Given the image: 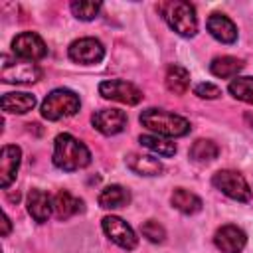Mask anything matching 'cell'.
<instances>
[{"instance_id": "6da1fadb", "label": "cell", "mask_w": 253, "mask_h": 253, "mask_svg": "<svg viewBox=\"0 0 253 253\" xmlns=\"http://www.w3.org/2000/svg\"><path fill=\"white\" fill-rule=\"evenodd\" d=\"M51 160L59 170L75 172V170H81V168L89 166L91 152L79 138H75L69 132H61L53 140V156H51Z\"/></svg>"}, {"instance_id": "7a4b0ae2", "label": "cell", "mask_w": 253, "mask_h": 253, "mask_svg": "<svg viewBox=\"0 0 253 253\" xmlns=\"http://www.w3.org/2000/svg\"><path fill=\"white\" fill-rule=\"evenodd\" d=\"M140 125L146 126L148 130L156 132L158 136H186L190 132V123L176 115V113H170V111H164V109H144L138 117Z\"/></svg>"}, {"instance_id": "3957f363", "label": "cell", "mask_w": 253, "mask_h": 253, "mask_svg": "<svg viewBox=\"0 0 253 253\" xmlns=\"http://www.w3.org/2000/svg\"><path fill=\"white\" fill-rule=\"evenodd\" d=\"M160 12H162V18L166 20V24L176 34H180L184 38H194L198 34V18H196V10L190 2H184V0L164 2V4H160Z\"/></svg>"}, {"instance_id": "277c9868", "label": "cell", "mask_w": 253, "mask_h": 253, "mask_svg": "<svg viewBox=\"0 0 253 253\" xmlns=\"http://www.w3.org/2000/svg\"><path fill=\"white\" fill-rule=\"evenodd\" d=\"M81 107V101H79V95L71 89H65V87H59V89H53L51 93H47V97L43 99L42 103V117L47 119V121H59L63 117H71L79 111Z\"/></svg>"}, {"instance_id": "5b68a950", "label": "cell", "mask_w": 253, "mask_h": 253, "mask_svg": "<svg viewBox=\"0 0 253 253\" xmlns=\"http://www.w3.org/2000/svg\"><path fill=\"white\" fill-rule=\"evenodd\" d=\"M211 184L225 194L227 198L235 200V202H249L251 200V188L247 184V180L235 172V170H219L213 174Z\"/></svg>"}, {"instance_id": "8992f818", "label": "cell", "mask_w": 253, "mask_h": 253, "mask_svg": "<svg viewBox=\"0 0 253 253\" xmlns=\"http://www.w3.org/2000/svg\"><path fill=\"white\" fill-rule=\"evenodd\" d=\"M4 83H34L42 77V69L36 61H28V59H4L2 63V73H0Z\"/></svg>"}, {"instance_id": "52a82bcc", "label": "cell", "mask_w": 253, "mask_h": 253, "mask_svg": "<svg viewBox=\"0 0 253 253\" xmlns=\"http://www.w3.org/2000/svg\"><path fill=\"white\" fill-rule=\"evenodd\" d=\"M101 227L105 231V235L115 243L119 245L121 249H126V251H132L138 243V237L134 233V229L121 217L117 215H105L103 221H101Z\"/></svg>"}, {"instance_id": "ba28073f", "label": "cell", "mask_w": 253, "mask_h": 253, "mask_svg": "<svg viewBox=\"0 0 253 253\" xmlns=\"http://www.w3.org/2000/svg\"><path fill=\"white\" fill-rule=\"evenodd\" d=\"M67 55L75 63L93 65V63H99L105 57V47L95 38H79V40H75V42L69 43Z\"/></svg>"}, {"instance_id": "9c48e42d", "label": "cell", "mask_w": 253, "mask_h": 253, "mask_svg": "<svg viewBox=\"0 0 253 253\" xmlns=\"http://www.w3.org/2000/svg\"><path fill=\"white\" fill-rule=\"evenodd\" d=\"M99 93L105 99L119 101L125 105H138L142 101V91L136 85L123 81V79H109V81L99 83Z\"/></svg>"}, {"instance_id": "30bf717a", "label": "cell", "mask_w": 253, "mask_h": 253, "mask_svg": "<svg viewBox=\"0 0 253 253\" xmlns=\"http://www.w3.org/2000/svg\"><path fill=\"white\" fill-rule=\"evenodd\" d=\"M12 51L20 59L38 61V59H43L47 55V45H45V42L38 34L22 32V34H18L12 40Z\"/></svg>"}, {"instance_id": "8fae6325", "label": "cell", "mask_w": 253, "mask_h": 253, "mask_svg": "<svg viewBox=\"0 0 253 253\" xmlns=\"http://www.w3.org/2000/svg\"><path fill=\"white\" fill-rule=\"evenodd\" d=\"M91 125L101 134L113 136V134H119L121 130H125V126H126V115L121 109H101V111L93 113Z\"/></svg>"}, {"instance_id": "7c38bea8", "label": "cell", "mask_w": 253, "mask_h": 253, "mask_svg": "<svg viewBox=\"0 0 253 253\" xmlns=\"http://www.w3.org/2000/svg\"><path fill=\"white\" fill-rule=\"evenodd\" d=\"M213 243L221 253H241L245 243H247V235L241 227L227 223V225H221L215 231Z\"/></svg>"}, {"instance_id": "4fadbf2b", "label": "cell", "mask_w": 253, "mask_h": 253, "mask_svg": "<svg viewBox=\"0 0 253 253\" xmlns=\"http://www.w3.org/2000/svg\"><path fill=\"white\" fill-rule=\"evenodd\" d=\"M22 150L16 144H6L0 152V188H8L16 180V172L20 168Z\"/></svg>"}, {"instance_id": "5bb4252c", "label": "cell", "mask_w": 253, "mask_h": 253, "mask_svg": "<svg viewBox=\"0 0 253 253\" xmlns=\"http://www.w3.org/2000/svg\"><path fill=\"white\" fill-rule=\"evenodd\" d=\"M206 28L221 43H233L237 40V26L225 14H211L206 22Z\"/></svg>"}, {"instance_id": "9a60e30c", "label": "cell", "mask_w": 253, "mask_h": 253, "mask_svg": "<svg viewBox=\"0 0 253 253\" xmlns=\"http://www.w3.org/2000/svg\"><path fill=\"white\" fill-rule=\"evenodd\" d=\"M125 162H126V168H128L130 172L138 174V176H158V174H162V170H164L162 162H160L158 158H154V156H148V154L130 152V154L125 158Z\"/></svg>"}, {"instance_id": "2e32d148", "label": "cell", "mask_w": 253, "mask_h": 253, "mask_svg": "<svg viewBox=\"0 0 253 253\" xmlns=\"http://www.w3.org/2000/svg\"><path fill=\"white\" fill-rule=\"evenodd\" d=\"M28 211L38 223L47 221L53 211V198H49L43 190H32L28 194Z\"/></svg>"}, {"instance_id": "e0dca14e", "label": "cell", "mask_w": 253, "mask_h": 253, "mask_svg": "<svg viewBox=\"0 0 253 253\" xmlns=\"http://www.w3.org/2000/svg\"><path fill=\"white\" fill-rule=\"evenodd\" d=\"M79 211H83V200L75 198L67 190H59L53 196V213L57 219H69Z\"/></svg>"}, {"instance_id": "ac0fdd59", "label": "cell", "mask_w": 253, "mask_h": 253, "mask_svg": "<svg viewBox=\"0 0 253 253\" xmlns=\"http://www.w3.org/2000/svg\"><path fill=\"white\" fill-rule=\"evenodd\" d=\"M2 111L12 113V115H24L36 107V97L32 93L16 91V93H6L2 95Z\"/></svg>"}, {"instance_id": "d6986e66", "label": "cell", "mask_w": 253, "mask_h": 253, "mask_svg": "<svg viewBox=\"0 0 253 253\" xmlns=\"http://www.w3.org/2000/svg\"><path fill=\"white\" fill-rule=\"evenodd\" d=\"M99 206L105 208V210H117V208H123L130 202V192L119 184H111L107 188L101 190L99 194Z\"/></svg>"}, {"instance_id": "ffe728a7", "label": "cell", "mask_w": 253, "mask_h": 253, "mask_svg": "<svg viewBox=\"0 0 253 253\" xmlns=\"http://www.w3.org/2000/svg\"><path fill=\"white\" fill-rule=\"evenodd\" d=\"M164 83H166V89L174 95H184L190 87V71L178 63H172L168 65L166 69V77H164Z\"/></svg>"}, {"instance_id": "44dd1931", "label": "cell", "mask_w": 253, "mask_h": 253, "mask_svg": "<svg viewBox=\"0 0 253 253\" xmlns=\"http://www.w3.org/2000/svg\"><path fill=\"white\" fill-rule=\"evenodd\" d=\"M170 204H172L178 211H182V213H186V215L198 213V211L202 210V200H200L196 194H192V192H188V190H184V188H176V190L172 192Z\"/></svg>"}, {"instance_id": "7402d4cb", "label": "cell", "mask_w": 253, "mask_h": 253, "mask_svg": "<svg viewBox=\"0 0 253 253\" xmlns=\"http://www.w3.org/2000/svg\"><path fill=\"white\" fill-rule=\"evenodd\" d=\"M241 69H243V61L237 59V57H233V55H221V57H215L210 63V71L215 77H221V79L237 77V73Z\"/></svg>"}, {"instance_id": "603a6c76", "label": "cell", "mask_w": 253, "mask_h": 253, "mask_svg": "<svg viewBox=\"0 0 253 253\" xmlns=\"http://www.w3.org/2000/svg\"><path fill=\"white\" fill-rule=\"evenodd\" d=\"M217 154H219V148H217V144H215L213 140H210V138H198V140L190 146V158L196 160V162H202V164L215 160Z\"/></svg>"}, {"instance_id": "cb8c5ba5", "label": "cell", "mask_w": 253, "mask_h": 253, "mask_svg": "<svg viewBox=\"0 0 253 253\" xmlns=\"http://www.w3.org/2000/svg\"><path fill=\"white\" fill-rule=\"evenodd\" d=\"M138 142L144 148H148L154 154H158V156H166L168 158V156H174L176 154V144L170 142V140H166V138H162V136H158V134H140L138 136Z\"/></svg>"}, {"instance_id": "d4e9b609", "label": "cell", "mask_w": 253, "mask_h": 253, "mask_svg": "<svg viewBox=\"0 0 253 253\" xmlns=\"http://www.w3.org/2000/svg\"><path fill=\"white\" fill-rule=\"evenodd\" d=\"M227 91L231 93V97L253 105V77H235V79H231Z\"/></svg>"}, {"instance_id": "484cf974", "label": "cell", "mask_w": 253, "mask_h": 253, "mask_svg": "<svg viewBox=\"0 0 253 253\" xmlns=\"http://www.w3.org/2000/svg\"><path fill=\"white\" fill-rule=\"evenodd\" d=\"M101 10V4L99 2H87V0H75L71 2V12L75 18L83 20V22H89V20H95L97 14Z\"/></svg>"}, {"instance_id": "4316f807", "label": "cell", "mask_w": 253, "mask_h": 253, "mask_svg": "<svg viewBox=\"0 0 253 253\" xmlns=\"http://www.w3.org/2000/svg\"><path fill=\"white\" fill-rule=\"evenodd\" d=\"M140 231H142V235H144L148 241H152V243H162L164 237H166L164 227H162L156 219H148V221H144L142 227H140Z\"/></svg>"}, {"instance_id": "83f0119b", "label": "cell", "mask_w": 253, "mask_h": 253, "mask_svg": "<svg viewBox=\"0 0 253 253\" xmlns=\"http://www.w3.org/2000/svg\"><path fill=\"white\" fill-rule=\"evenodd\" d=\"M194 95H198L200 99H217L221 95V89L213 83H198L194 87Z\"/></svg>"}, {"instance_id": "f1b7e54d", "label": "cell", "mask_w": 253, "mask_h": 253, "mask_svg": "<svg viewBox=\"0 0 253 253\" xmlns=\"http://www.w3.org/2000/svg\"><path fill=\"white\" fill-rule=\"evenodd\" d=\"M10 227H12L10 217H8L6 213H2V237H6V235L10 233Z\"/></svg>"}]
</instances>
